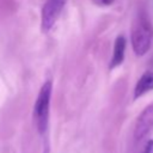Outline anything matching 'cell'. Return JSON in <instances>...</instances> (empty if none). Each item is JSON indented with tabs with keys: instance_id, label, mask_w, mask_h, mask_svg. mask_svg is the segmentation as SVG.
Returning a JSON list of instances; mask_svg holds the SVG:
<instances>
[{
	"instance_id": "cell-1",
	"label": "cell",
	"mask_w": 153,
	"mask_h": 153,
	"mask_svg": "<svg viewBox=\"0 0 153 153\" xmlns=\"http://www.w3.org/2000/svg\"><path fill=\"white\" fill-rule=\"evenodd\" d=\"M153 27L145 16H139L131 29V45L136 55L146 54L152 44Z\"/></svg>"
},
{
	"instance_id": "cell-2",
	"label": "cell",
	"mask_w": 153,
	"mask_h": 153,
	"mask_svg": "<svg viewBox=\"0 0 153 153\" xmlns=\"http://www.w3.org/2000/svg\"><path fill=\"white\" fill-rule=\"evenodd\" d=\"M51 90H53V84L50 80H48L42 85L38 96L36 98V103L33 108V117L39 134H44L48 128Z\"/></svg>"
},
{
	"instance_id": "cell-3",
	"label": "cell",
	"mask_w": 153,
	"mask_h": 153,
	"mask_svg": "<svg viewBox=\"0 0 153 153\" xmlns=\"http://www.w3.org/2000/svg\"><path fill=\"white\" fill-rule=\"evenodd\" d=\"M67 0H47L42 8V30L49 31L59 18Z\"/></svg>"
},
{
	"instance_id": "cell-4",
	"label": "cell",
	"mask_w": 153,
	"mask_h": 153,
	"mask_svg": "<svg viewBox=\"0 0 153 153\" xmlns=\"http://www.w3.org/2000/svg\"><path fill=\"white\" fill-rule=\"evenodd\" d=\"M124 49H126V38L123 36H118L115 41L114 54H112V59H111V63H110L111 68L122 63L123 57H124Z\"/></svg>"
},
{
	"instance_id": "cell-5",
	"label": "cell",
	"mask_w": 153,
	"mask_h": 153,
	"mask_svg": "<svg viewBox=\"0 0 153 153\" xmlns=\"http://www.w3.org/2000/svg\"><path fill=\"white\" fill-rule=\"evenodd\" d=\"M151 90H153V72H146L135 86V97H140Z\"/></svg>"
},
{
	"instance_id": "cell-6",
	"label": "cell",
	"mask_w": 153,
	"mask_h": 153,
	"mask_svg": "<svg viewBox=\"0 0 153 153\" xmlns=\"http://www.w3.org/2000/svg\"><path fill=\"white\" fill-rule=\"evenodd\" d=\"M143 153H153V140H151L146 145V148H145V152Z\"/></svg>"
},
{
	"instance_id": "cell-7",
	"label": "cell",
	"mask_w": 153,
	"mask_h": 153,
	"mask_svg": "<svg viewBox=\"0 0 153 153\" xmlns=\"http://www.w3.org/2000/svg\"><path fill=\"white\" fill-rule=\"evenodd\" d=\"M93 1L96 4H98V5H104L105 6V5H110L114 0H93Z\"/></svg>"
}]
</instances>
